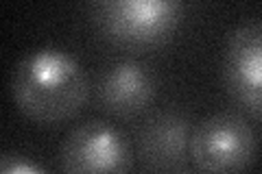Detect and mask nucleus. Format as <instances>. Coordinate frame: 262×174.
<instances>
[{"label": "nucleus", "mask_w": 262, "mask_h": 174, "mask_svg": "<svg viewBox=\"0 0 262 174\" xmlns=\"http://www.w3.org/2000/svg\"><path fill=\"white\" fill-rule=\"evenodd\" d=\"M258 151L256 131L243 115L219 111L196 122L190 135V157L206 174H243Z\"/></svg>", "instance_id": "nucleus-3"}, {"label": "nucleus", "mask_w": 262, "mask_h": 174, "mask_svg": "<svg viewBox=\"0 0 262 174\" xmlns=\"http://www.w3.org/2000/svg\"><path fill=\"white\" fill-rule=\"evenodd\" d=\"M221 72L229 96L262 118V22L241 24L229 33Z\"/></svg>", "instance_id": "nucleus-5"}, {"label": "nucleus", "mask_w": 262, "mask_h": 174, "mask_svg": "<svg viewBox=\"0 0 262 174\" xmlns=\"http://www.w3.org/2000/svg\"><path fill=\"white\" fill-rule=\"evenodd\" d=\"M190 122L182 111L153 113L138 131V153L149 174H170L190 157Z\"/></svg>", "instance_id": "nucleus-6"}, {"label": "nucleus", "mask_w": 262, "mask_h": 174, "mask_svg": "<svg viewBox=\"0 0 262 174\" xmlns=\"http://www.w3.org/2000/svg\"><path fill=\"white\" fill-rule=\"evenodd\" d=\"M0 174H46L37 163L15 153L3 155V165H0Z\"/></svg>", "instance_id": "nucleus-8"}, {"label": "nucleus", "mask_w": 262, "mask_h": 174, "mask_svg": "<svg viewBox=\"0 0 262 174\" xmlns=\"http://www.w3.org/2000/svg\"><path fill=\"white\" fill-rule=\"evenodd\" d=\"M59 163L63 174H131L134 151L116 127L90 120L66 135Z\"/></svg>", "instance_id": "nucleus-4"}, {"label": "nucleus", "mask_w": 262, "mask_h": 174, "mask_svg": "<svg viewBox=\"0 0 262 174\" xmlns=\"http://www.w3.org/2000/svg\"><path fill=\"white\" fill-rule=\"evenodd\" d=\"M155 92L158 81L149 65L122 59L101 74L96 83V105L114 118H136L151 105Z\"/></svg>", "instance_id": "nucleus-7"}, {"label": "nucleus", "mask_w": 262, "mask_h": 174, "mask_svg": "<svg viewBox=\"0 0 262 174\" xmlns=\"http://www.w3.org/2000/svg\"><path fill=\"white\" fill-rule=\"evenodd\" d=\"M15 107L39 127H57L83 109L90 96L79 61L59 48H39L15 63L9 79Z\"/></svg>", "instance_id": "nucleus-1"}, {"label": "nucleus", "mask_w": 262, "mask_h": 174, "mask_svg": "<svg viewBox=\"0 0 262 174\" xmlns=\"http://www.w3.org/2000/svg\"><path fill=\"white\" fill-rule=\"evenodd\" d=\"M186 7L179 0H98L90 18L101 35L125 48H153L177 33Z\"/></svg>", "instance_id": "nucleus-2"}]
</instances>
